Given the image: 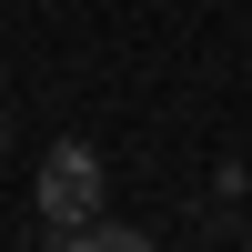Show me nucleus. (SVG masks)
I'll list each match as a JSON object with an SVG mask.
<instances>
[{
    "label": "nucleus",
    "mask_w": 252,
    "mask_h": 252,
    "mask_svg": "<svg viewBox=\"0 0 252 252\" xmlns=\"http://www.w3.org/2000/svg\"><path fill=\"white\" fill-rule=\"evenodd\" d=\"M31 192H40V212H51V232H81V222L101 212V152L91 141H51Z\"/></svg>",
    "instance_id": "1"
},
{
    "label": "nucleus",
    "mask_w": 252,
    "mask_h": 252,
    "mask_svg": "<svg viewBox=\"0 0 252 252\" xmlns=\"http://www.w3.org/2000/svg\"><path fill=\"white\" fill-rule=\"evenodd\" d=\"M51 252H161V242L131 222H81V232H51Z\"/></svg>",
    "instance_id": "2"
}]
</instances>
